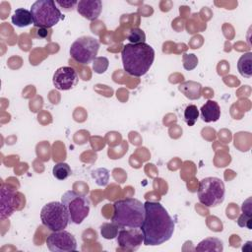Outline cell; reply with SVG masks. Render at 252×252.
Segmentation results:
<instances>
[{"label": "cell", "mask_w": 252, "mask_h": 252, "mask_svg": "<svg viewBox=\"0 0 252 252\" xmlns=\"http://www.w3.org/2000/svg\"><path fill=\"white\" fill-rule=\"evenodd\" d=\"M145 217L140 226L146 246L160 245L169 240L174 231V221L166 209L156 201L144 203Z\"/></svg>", "instance_id": "6da1fadb"}, {"label": "cell", "mask_w": 252, "mask_h": 252, "mask_svg": "<svg viewBox=\"0 0 252 252\" xmlns=\"http://www.w3.org/2000/svg\"><path fill=\"white\" fill-rule=\"evenodd\" d=\"M122 64L125 72L134 77L144 76L152 67L155 60V50L145 43H127L121 51Z\"/></svg>", "instance_id": "7a4b0ae2"}, {"label": "cell", "mask_w": 252, "mask_h": 252, "mask_svg": "<svg viewBox=\"0 0 252 252\" xmlns=\"http://www.w3.org/2000/svg\"><path fill=\"white\" fill-rule=\"evenodd\" d=\"M145 217L144 204L135 198L119 199L113 204L111 222L119 228L140 227Z\"/></svg>", "instance_id": "3957f363"}, {"label": "cell", "mask_w": 252, "mask_h": 252, "mask_svg": "<svg viewBox=\"0 0 252 252\" xmlns=\"http://www.w3.org/2000/svg\"><path fill=\"white\" fill-rule=\"evenodd\" d=\"M32 23L35 28L50 29L64 16L53 0H37L31 7Z\"/></svg>", "instance_id": "277c9868"}, {"label": "cell", "mask_w": 252, "mask_h": 252, "mask_svg": "<svg viewBox=\"0 0 252 252\" xmlns=\"http://www.w3.org/2000/svg\"><path fill=\"white\" fill-rule=\"evenodd\" d=\"M199 202L208 208L217 207L224 200L225 187L223 181L219 177L203 178L198 185Z\"/></svg>", "instance_id": "5b68a950"}, {"label": "cell", "mask_w": 252, "mask_h": 252, "mask_svg": "<svg viewBox=\"0 0 252 252\" xmlns=\"http://www.w3.org/2000/svg\"><path fill=\"white\" fill-rule=\"evenodd\" d=\"M61 202L68 212L70 223L80 224L89 216L91 202L88 197L69 190L62 195Z\"/></svg>", "instance_id": "8992f818"}, {"label": "cell", "mask_w": 252, "mask_h": 252, "mask_svg": "<svg viewBox=\"0 0 252 252\" xmlns=\"http://www.w3.org/2000/svg\"><path fill=\"white\" fill-rule=\"evenodd\" d=\"M40 220L49 230H63L70 223L68 212L62 202H49L40 211Z\"/></svg>", "instance_id": "52a82bcc"}, {"label": "cell", "mask_w": 252, "mask_h": 252, "mask_svg": "<svg viewBox=\"0 0 252 252\" xmlns=\"http://www.w3.org/2000/svg\"><path fill=\"white\" fill-rule=\"evenodd\" d=\"M98 49V40L93 36L85 35L77 38L71 44L70 55L78 63L89 64L96 58Z\"/></svg>", "instance_id": "ba28073f"}, {"label": "cell", "mask_w": 252, "mask_h": 252, "mask_svg": "<svg viewBox=\"0 0 252 252\" xmlns=\"http://www.w3.org/2000/svg\"><path fill=\"white\" fill-rule=\"evenodd\" d=\"M46 246L51 252H71L77 249V240L72 233L63 229L50 233Z\"/></svg>", "instance_id": "9c48e42d"}, {"label": "cell", "mask_w": 252, "mask_h": 252, "mask_svg": "<svg viewBox=\"0 0 252 252\" xmlns=\"http://www.w3.org/2000/svg\"><path fill=\"white\" fill-rule=\"evenodd\" d=\"M116 240L121 249L136 251L139 249L142 242H144V236L140 227L119 228Z\"/></svg>", "instance_id": "30bf717a"}, {"label": "cell", "mask_w": 252, "mask_h": 252, "mask_svg": "<svg viewBox=\"0 0 252 252\" xmlns=\"http://www.w3.org/2000/svg\"><path fill=\"white\" fill-rule=\"evenodd\" d=\"M52 82L57 90L68 91L78 84L79 77L74 68L70 66H63L55 71Z\"/></svg>", "instance_id": "8fae6325"}, {"label": "cell", "mask_w": 252, "mask_h": 252, "mask_svg": "<svg viewBox=\"0 0 252 252\" xmlns=\"http://www.w3.org/2000/svg\"><path fill=\"white\" fill-rule=\"evenodd\" d=\"M1 219L9 218L15 211L17 205V191L8 186L1 189Z\"/></svg>", "instance_id": "7c38bea8"}, {"label": "cell", "mask_w": 252, "mask_h": 252, "mask_svg": "<svg viewBox=\"0 0 252 252\" xmlns=\"http://www.w3.org/2000/svg\"><path fill=\"white\" fill-rule=\"evenodd\" d=\"M102 9L100 0H81L77 4V12L87 20H96Z\"/></svg>", "instance_id": "4fadbf2b"}, {"label": "cell", "mask_w": 252, "mask_h": 252, "mask_svg": "<svg viewBox=\"0 0 252 252\" xmlns=\"http://www.w3.org/2000/svg\"><path fill=\"white\" fill-rule=\"evenodd\" d=\"M201 118L204 122H216L220 117V107L219 103L213 99H208L200 109Z\"/></svg>", "instance_id": "5bb4252c"}, {"label": "cell", "mask_w": 252, "mask_h": 252, "mask_svg": "<svg viewBox=\"0 0 252 252\" xmlns=\"http://www.w3.org/2000/svg\"><path fill=\"white\" fill-rule=\"evenodd\" d=\"M178 90L189 99H198L202 94L201 84L194 81H187L179 84Z\"/></svg>", "instance_id": "9a60e30c"}, {"label": "cell", "mask_w": 252, "mask_h": 252, "mask_svg": "<svg viewBox=\"0 0 252 252\" xmlns=\"http://www.w3.org/2000/svg\"><path fill=\"white\" fill-rule=\"evenodd\" d=\"M11 21L12 24L18 28H25L33 24L31 11L24 8L16 9L13 16L11 17Z\"/></svg>", "instance_id": "2e32d148"}, {"label": "cell", "mask_w": 252, "mask_h": 252, "mask_svg": "<svg viewBox=\"0 0 252 252\" xmlns=\"http://www.w3.org/2000/svg\"><path fill=\"white\" fill-rule=\"evenodd\" d=\"M196 251H210L220 252L223 250L222 242L216 237H208L202 240L195 248Z\"/></svg>", "instance_id": "e0dca14e"}, {"label": "cell", "mask_w": 252, "mask_h": 252, "mask_svg": "<svg viewBox=\"0 0 252 252\" xmlns=\"http://www.w3.org/2000/svg\"><path fill=\"white\" fill-rule=\"evenodd\" d=\"M237 69L240 75L244 78L252 76V53L247 52L240 56L237 62Z\"/></svg>", "instance_id": "ac0fdd59"}, {"label": "cell", "mask_w": 252, "mask_h": 252, "mask_svg": "<svg viewBox=\"0 0 252 252\" xmlns=\"http://www.w3.org/2000/svg\"><path fill=\"white\" fill-rule=\"evenodd\" d=\"M52 174L58 180H65L72 174V170L68 163L59 162L53 166Z\"/></svg>", "instance_id": "d6986e66"}, {"label": "cell", "mask_w": 252, "mask_h": 252, "mask_svg": "<svg viewBox=\"0 0 252 252\" xmlns=\"http://www.w3.org/2000/svg\"><path fill=\"white\" fill-rule=\"evenodd\" d=\"M199 118V109L194 104H189L184 110V121L188 126H193Z\"/></svg>", "instance_id": "ffe728a7"}, {"label": "cell", "mask_w": 252, "mask_h": 252, "mask_svg": "<svg viewBox=\"0 0 252 252\" xmlns=\"http://www.w3.org/2000/svg\"><path fill=\"white\" fill-rule=\"evenodd\" d=\"M119 227L113 222H104L100 226V234L105 239H113L118 234Z\"/></svg>", "instance_id": "44dd1931"}, {"label": "cell", "mask_w": 252, "mask_h": 252, "mask_svg": "<svg viewBox=\"0 0 252 252\" xmlns=\"http://www.w3.org/2000/svg\"><path fill=\"white\" fill-rule=\"evenodd\" d=\"M127 39L132 44H139V43H145L146 41V34L143 30L139 28H134L129 31V33L127 35Z\"/></svg>", "instance_id": "7402d4cb"}, {"label": "cell", "mask_w": 252, "mask_h": 252, "mask_svg": "<svg viewBox=\"0 0 252 252\" xmlns=\"http://www.w3.org/2000/svg\"><path fill=\"white\" fill-rule=\"evenodd\" d=\"M93 178L95 179V182L99 186H105L109 179L108 170L105 168H97L92 172Z\"/></svg>", "instance_id": "603a6c76"}, {"label": "cell", "mask_w": 252, "mask_h": 252, "mask_svg": "<svg viewBox=\"0 0 252 252\" xmlns=\"http://www.w3.org/2000/svg\"><path fill=\"white\" fill-rule=\"evenodd\" d=\"M93 69L95 73L97 74H102L104 73L109 65V61L106 57H96L94 61H93Z\"/></svg>", "instance_id": "cb8c5ba5"}, {"label": "cell", "mask_w": 252, "mask_h": 252, "mask_svg": "<svg viewBox=\"0 0 252 252\" xmlns=\"http://www.w3.org/2000/svg\"><path fill=\"white\" fill-rule=\"evenodd\" d=\"M182 60H183V67L188 71L194 69L198 64V58L196 57L195 54H186L185 53V54H183Z\"/></svg>", "instance_id": "d4e9b609"}, {"label": "cell", "mask_w": 252, "mask_h": 252, "mask_svg": "<svg viewBox=\"0 0 252 252\" xmlns=\"http://www.w3.org/2000/svg\"><path fill=\"white\" fill-rule=\"evenodd\" d=\"M251 220H252V216H248L242 213L237 220V224L240 227H246L248 229H251Z\"/></svg>", "instance_id": "484cf974"}, {"label": "cell", "mask_w": 252, "mask_h": 252, "mask_svg": "<svg viewBox=\"0 0 252 252\" xmlns=\"http://www.w3.org/2000/svg\"><path fill=\"white\" fill-rule=\"evenodd\" d=\"M55 3L57 5H59L60 7L64 8L66 11H70L73 10V8L75 7V5L78 4V1H71V0H63V1H55Z\"/></svg>", "instance_id": "4316f807"}, {"label": "cell", "mask_w": 252, "mask_h": 252, "mask_svg": "<svg viewBox=\"0 0 252 252\" xmlns=\"http://www.w3.org/2000/svg\"><path fill=\"white\" fill-rule=\"evenodd\" d=\"M242 213L248 215V216H252V209H251V198H248L246 201H244V203L242 204L241 207Z\"/></svg>", "instance_id": "83f0119b"}, {"label": "cell", "mask_w": 252, "mask_h": 252, "mask_svg": "<svg viewBox=\"0 0 252 252\" xmlns=\"http://www.w3.org/2000/svg\"><path fill=\"white\" fill-rule=\"evenodd\" d=\"M48 34V31L46 28H36V32H35V35L36 37L39 38H45Z\"/></svg>", "instance_id": "f1b7e54d"}, {"label": "cell", "mask_w": 252, "mask_h": 252, "mask_svg": "<svg viewBox=\"0 0 252 252\" xmlns=\"http://www.w3.org/2000/svg\"><path fill=\"white\" fill-rule=\"evenodd\" d=\"M242 250H243V251H248V252L252 251V242H251V241H247V242L244 244V246L242 247Z\"/></svg>", "instance_id": "f546056e"}]
</instances>
